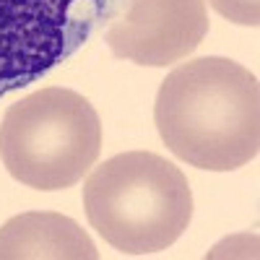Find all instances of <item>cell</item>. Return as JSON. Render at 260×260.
Masks as SVG:
<instances>
[{
	"label": "cell",
	"mask_w": 260,
	"mask_h": 260,
	"mask_svg": "<svg viewBox=\"0 0 260 260\" xmlns=\"http://www.w3.org/2000/svg\"><path fill=\"white\" fill-rule=\"evenodd\" d=\"M154 122L177 159L208 172H234L260 151L257 78L229 57L187 60L161 81Z\"/></svg>",
	"instance_id": "1"
},
{
	"label": "cell",
	"mask_w": 260,
	"mask_h": 260,
	"mask_svg": "<svg viewBox=\"0 0 260 260\" xmlns=\"http://www.w3.org/2000/svg\"><path fill=\"white\" fill-rule=\"evenodd\" d=\"M91 229L122 255L175 245L192 219V190L182 169L151 151H125L99 164L83 185Z\"/></svg>",
	"instance_id": "2"
},
{
	"label": "cell",
	"mask_w": 260,
	"mask_h": 260,
	"mask_svg": "<svg viewBox=\"0 0 260 260\" xmlns=\"http://www.w3.org/2000/svg\"><path fill=\"white\" fill-rule=\"evenodd\" d=\"M102 154V120L83 94L39 89L11 104L0 122V159L8 175L34 190H68Z\"/></svg>",
	"instance_id": "3"
},
{
	"label": "cell",
	"mask_w": 260,
	"mask_h": 260,
	"mask_svg": "<svg viewBox=\"0 0 260 260\" xmlns=\"http://www.w3.org/2000/svg\"><path fill=\"white\" fill-rule=\"evenodd\" d=\"M120 0H0V99L73 57Z\"/></svg>",
	"instance_id": "4"
},
{
	"label": "cell",
	"mask_w": 260,
	"mask_h": 260,
	"mask_svg": "<svg viewBox=\"0 0 260 260\" xmlns=\"http://www.w3.org/2000/svg\"><path fill=\"white\" fill-rule=\"evenodd\" d=\"M206 34V0H120L107 45L120 60L167 68L192 55Z\"/></svg>",
	"instance_id": "5"
},
{
	"label": "cell",
	"mask_w": 260,
	"mask_h": 260,
	"mask_svg": "<svg viewBox=\"0 0 260 260\" xmlns=\"http://www.w3.org/2000/svg\"><path fill=\"white\" fill-rule=\"evenodd\" d=\"M96 260L89 232L55 211L18 213L0 226V260Z\"/></svg>",
	"instance_id": "6"
},
{
	"label": "cell",
	"mask_w": 260,
	"mask_h": 260,
	"mask_svg": "<svg viewBox=\"0 0 260 260\" xmlns=\"http://www.w3.org/2000/svg\"><path fill=\"white\" fill-rule=\"evenodd\" d=\"M213 11L224 16L232 24L240 26H257L260 24V0H208Z\"/></svg>",
	"instance_id": "7"
}]
</instances>
